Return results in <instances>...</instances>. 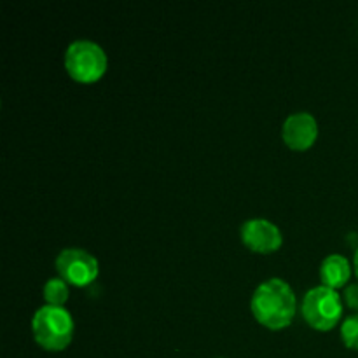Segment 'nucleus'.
I'll use <instances>...</instances> for the list:
<instances>
[{
    "mask_svg": "<svg viewBox=\"0 0 358 358\" xmlns=\"http://www.w3.org/2000/svg\"><path fill=\"white\" fill-rule=\"evenodd\" d=\"M296 304V294L285 280L269 278L254 290L250 310L259 324L280 331L292 324Z\"/></svg>",
    "mask_w": 358,
    "mask_h": 358,
    "instance_id": "nucleus-1",
    "label": "nucleus"
},
{
    "mask_svg": "<svg viewBox=\"0 0 358 358\" xmlns=\"http://www.w3.org/2000/svg\"><path fill=\"white\" fill-rule=\"evenodd\" d=\"M73 318L63 306L38 308L31 318V332L41 348L48 352H63L73 339Z\"/></svg>",
    "mask_w": 358,
    "mask_h": 358,
    "instance_id": "nucleus-2",
    "label": "nucleus"
},
{
    "mask_svg": "<svg viewBox=\"0 0 358 358\" xmlns=\"http://www.w3.org/2000/svg\"><path fill=\"white\" fill-rule=\"evenodd\" d=\"M107 63L103 48L90 38H77L70 42L65 51V69L77 83H96L103 77Z\"/></svg>",
    "mask_w": 358,
    "mask_h": 358,
    "instance_id": "nucleus-3",
    "label": "nucleus"
},
{
    "mask_svg": "<svg viewBox=\"0 0 358 358\" xmlns=\"http://www.w3.org/2000/svg\"><path fill=\"white\" fill-rule=\"evenodd\" d=\"M301 311L308 325L317 331H331L341 320L343 299L334 289L318 285L304 294Z\"/></svg>",
    "mask_w": 358,
    "mask_h": 358,
    "instance_id": "nucleus-4",
    "label": "nucleus"
},
{
    "mask_svg": "<svg viewBox=\"0 0 358 358\" xmlns=\"http://www.w3.org/2000/svg\"><path fill=\"white\" fill-rule=\"evenodd\" d=\"M55 266L59 278L73 287L90 285L100 273L96 257L84 248H63L56 257Z\"/></svg>",
    "mask_w": 358,
    "mask_h": 358,
    "instance_id": "nucleus-5",
    "label": "nucleus"
},
{
    "mask_svg": "<svg viewBox=\"0 0 358 358\" xmlns=\"http://www.w3.org/2000/svg\"><path fill=\"white\" fill-rule=\"evenodd\" d=\"M241 241L245 247L257 254H273L283 243V234L276 224L268 219H248L241 224Z\"/></svg>",
    "mask_w": 358,
    "mask_h": 358,
    "instance_id": "nucleus-6",
    "label": "nucleus"
},
{
    "mask_svg": "<svg viewBox=\"0 0 358 358\" xmlns=\"http://www.w3.org/2000/svg\"><path fill=\"white\" fill-rule=\"evenodd\" d=\"M282 138L292 150H308L318 138V122L310 112H294L285 119Z\"/></svg>",
    "mask_w": 358,
    "mask_h": 358,
    "instance_id": "nucleus-7",
    "label": "nucleus"
},
{
    "mask_svg": "<svg viewBox=\"0 0 358 358\" xmlns=\"http://www.w3.org/2000/svg\"><path fill=\"white\" fill-rule=\"evenodd\" d=\"M352 276V266L350 261L341 254H331L322 261L320 264V280L322 285L329 289H339L350 282Z\"/></svg>",
    "mask_w": 358,
    "mask_h": 358,
    "instance_id": "nucleus-8",
    "label": "nucleus"
},
{
    "mask_svg": "<svg viewBox=\"0 0 358 358\" xmlns=\"http://www.w3.org/2000/svg\"><path fill=\"white\" fill-rule=\"evenodd\" d=\"M42 294H44V299L48 304H51V306H63L69 301V283L59 278V276L58 278H49L44 283Z\"/></svg>",
    "mask_w": 358,
    "mask_h": 358,
    "instance_id": "nucleus-9",
    "label": "nucleus"
},
{
    "mask_svg": "<svg viewBox=\"0 0 358 358\" xmlns=\"http://www.w3.org/2000/svg\"><path fill=\"white\" fill-rule=\"evenodd\" d=\"M341 339L346 348L358 350V313L345 318L341 324Z\"/></svg>",
    "mask_w": 358,
    "mask_h": 358,
    "instance_id": "nucleus-10",
    "label": "nucleus"
},
{
    "mask_svg": "<svg viewBox=\"0 0 358 358\" xmlns=\"http://www.w3.org/2000/svg\"><path fill=\"white\" fill-rule=\"evenodd\" d=\"M343 301L350 310L358 313V283H352V285L346 287L345 292H343Z\"/></svg>",
    "mask_w": 358,
    "mask_h": 358,
    "instance_id": "nucleus-11",
    "label": "nucleus"
},
{
    "mask_svg": "<svg viewBox=\"0 0 358 358\" xmlns=\"http://www.w3.org/2000/svg\"><path fill=\"white\" fill-rule=\"evenodd\" d=\"M353 268H355V275H357V278H358V248H357V252H355V257H353Z\"/></svg>",
    "mask_w": 358,
    "mask_h": 358,
    "instance_id": "nucleus-12",
    "label": "nucleus"
},
{
    "mask_svg": "<svg viewBox=\"0 0 358 358\" xmlns=\"http://www.w3.org/2000/svg\"><path fill=\"white\" fill-rule=\"evenodd\" d=\"M220 358H224V357H220Z\"/></svg>",
    "mask_w": 358,
    "mask_h": 358,
    "instance_id": "nucleus-13",
    "label": "nucleus"
}]
</instances>
